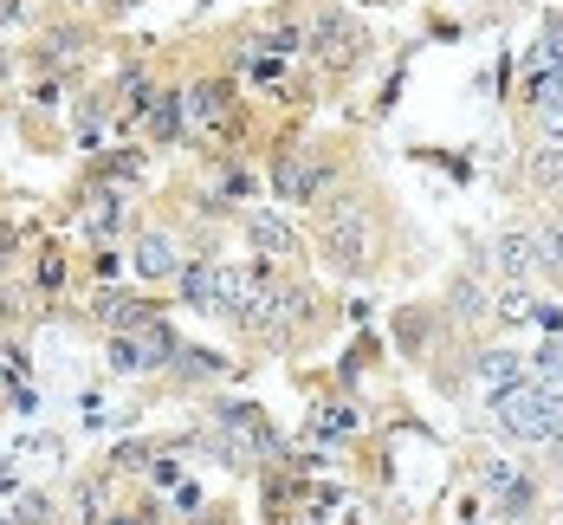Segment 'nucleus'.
Returning <instances> with one entry per match:
<instances>
[{"label": "nucleus", "mask_w": 563, "mask_h": 525, "mask_svg": "<svg viewBox=\"0 0 563 525\" xmlns=\"http://www.w3.org/2000/svg\"><path fill=\"white\" fill-rule=\"evenodd\" d=\"M130 273H136L143 286H169L175 273H181V253H175V233H169V228H143V233H136V253H130Z\"/></svg>", "instance_id": "obj_9"}, {"label": "nucleus", "mask_w": 563, "mask_h": 525, "mask_svg": "<svg viewBox=\"0 0 563 525\" xmlns=\"http://www.w3.org/2000/svg\"><path fill=\"white\" fill-rule=\"evenodd\" d=\"M150 486H163V493H169V486H181V461L156 455V461H150Z\"/></svg>", "instance_id": "obj_31"}, {"label": "nucleus", "mask_w": 563, "mask_h": 525, "mask_svg": "<svg viewBox=\"0 0 563 525\" xmlns=\"http://www.w3.org/2000/svg\"><path fill=\"white\" fill-rule=\"evenodd\" d=\"M558 493H563V473H558Z\"/></svg>", "instance_id": "obj_38"}, {"label": "nucleus", "mask_w": 563, "mask_h": 525, "mask_svg": "<svg viewBox=\"0 0 563 525\" xmlns=\"http://www.w3.org/2000/svg\"><path fill=\"white\" fill-rule=\"evenodd\" d=\"M175 298H181L188 311L214 318V260H181V273H175Z\"/></svg>", "instance_id": "obj_17"}, {"label": "nucleus", "mask_w": 563, "mask_h": 525, "mask_svg": "<svg viewBox=\"0 0 563 525\" xmlns=\"http://www.w3.org/2000/svg\"><path fill=\"white\" fill-rule=\"evenodd\" d=\"M13 519H20V525H53L58 519V500H53V493H40V486H26V493L13 500Z\"/></svg>", "instance_id": "obj_24"}, {"label": "nucleus", "mask_w": 563, "mask_h": 525, "mask_svg": "<svg viewBox=\"0 0 563 525\" xmlns=\"http://www.w3.org/2000/svg\"><path fill=\"white\" fill-rule=\"evenodd\" d=\"M525 182H531V188L563 215V143H538L531 163H525Z\"/></svg>", "instance_id": "obj_16"}, {"label": "nucleus", "mask_w": 563, "mask_h": 525, "mask_svg": "<svg viewBox=\"0 0 563 525\" xmlns=\"http://www.w3.org/2000/svg\"><path fill=\"white\" fill-rule=\"evenodd\" d=\"M311 435H331V441H343V435H363V408L331 403L324 415H318V428H311Z\"/></svg>", "instance_id": "obj_25"}, {"label": "nucleus", "mask_w": 563, "mask_h": 525, "mask_svg": "<svg viewBox=\"0 0 563 525\" xmlns=\"http://www.w3.org/2000/svg\"><path fill=\"white\" fill-rule=\"evenodd\" d=\"M181 105H188V130H233V111H240V91H233V78H195L188 91H181Z\"/></svg>", "instance_id": "obj_7"}, {"label": "nucleus", "mask_w": 563, "mask_h": 525, "mask_svg": "<svg viewBox=\"0 0 563 525\" xmlns=\"http://www.w3.org/2000/svg\"><path fill=\"white\" fill-rule=\"evenodd\" d=\"M26 286L40 292L46 305H53L58 292L71 286V260H65V247H53V240H46V247H33V266H26Z\"/></svg>", "instance_id": "obj_14"}, {"label": "nucleus", "mask_w": 563, "mask_h": 525, "mask_svg": "<svg viewBox=\"0 0 563 525\" xmlns=\"http://www.w3.org/2000/svg\"><path fill=\"white\" fill-rule=\"evenodd\" d=\"M104 363H111V376H150L143 338H117V331H104Z\"/></svg>", "instance_id": "obj_22"}, {"label": "nucleus", "mask_w": 563, "mask_h": 525, "mask_svg": "<svg viewBox=\"0 0 563 525\" xmlns=\"http://www.w3.org/2000/svg\"><path fill=\"white\" fill-rule=\"evenodd\" d=\"M111 123H117L111 98H78V111H71V136H78V150H98Z\"/></svg>", "instance_id": "obj_20"}, {"label": "nucleus", "mask_w": 563, "mask_h": 525, "mask_svg": "<svg viewBox=\"0 0 563 525\" xmlns=\"http://www.w3.org/2000/svg\"><path fill=\"white\" fill-rule=\"evenodd\" d=\"M71 506H78V525H104V519H111V467H91V473H78V486H71Z\"/></svg>", "instance_id": "obj_15"}, {"label": "nucleus", "mask_w": 563, "mask_h": 525, "mask_svg": "<svg viewBox=\"0 0 563 525\" xmlns=\"http://www.w3.org/2000/svg\"><path fill=\"white\" fill-rule=\"evenodd\" d=\"M493 273L506 286H538V240H531V221L525 228H499L493 240Z\"/></svg>", "instance_id": "obj_8"}, {"label": "nucleus", "mask_w": 563, "mask_h": 525, "mask_svg": "<svg viewBox=\"0 0 563 525\" xmlns=\"http://www.w3.org/2000/svg\"><path fill=\"white\" fill-rule=\"evenodd\" d=\"M473 376H479L493 396H499V390H518V383H531V376H525V357H518L511 344H479L473 350Z\"/></svg>", "instance_id": "obj_12"}, {"label": "nucleus", "mask_w": 563, "mask_h": 525, "mask_svg": "<svg viewBox=\"0 0 563 525\" xmlns=\"http://www.w3.org/2000/svg\"><path fill=\"white\" fill-rule=\"evenodd\" d=\"M544 415H551V403L538 396V383H518V390L493 396V428L518 448H544Z\"/></svg>", "instance_id": "obj_5"}, {"label": "nucleus", "mask_w": 563, "mask_h": 525, "mask_svg": "<svg viewBox=\"0 0 563 525\" xmlns=\"http://www.w3.org/2000/svg\"><path fill=\"white\" fill-rule=\"evenodd\" d=\"M448 331V311H434V305H401L395 311V344L408 350V357H428V344Z\"/></svg>", "instance_id": "obj_11"}, {"label": "nucleus", "mask_w": 563, "mask_h": 525, "mask_svg": "<svg viewBox=\"0 0 563 525\" xmlns=\"http://www.w3.org/2000/svg\"><path fill=\"white\" fill-rule=\"evenodd\" d=\"M531 318H538V325H544V331H551V338H558V331H563V311H558V305H538V311H531Z\"/></svg>", "instance_id": "obj_35"}, {"label": "nucleus", "mask_w": 563, "mask_h": 525, "mask_svg": "<svg viewBox=\"0 0 563 525\" xmlns=\"http://www.w3.org/2000/svg\"><path fill=\"white\" fill-rule=\"evenodd\" d=\"M448 325H493V292L479 273H460L448 286Z\"/></svg>", "instance_id": "obj_13"}, {"label": "nucleus", "mask_w": 563, "mask_h": 525, "mask_svg": "<svg viewBox=\"0 0 563 525\" xmlns=\"http://www.w3.org/2000/svg\"><path fill=\"white\" fill-rule=\"evenodd\" d=\"M156 455H163V448H156L150 435H136V441H117L111 455H104V467H111V473H117V467H150Z\"/></svg>", "instance_id": "obj_26"}, {"label": "nucleus", "mask_w": 563, "mask_h": 525, "mask_svg": "<svg viewBox=\"0 0 563 525\" xmlns=\"http://www.w3.org/2000/svg\"><path fill=\"white\" fill-rule=\"evenodd\" d=\"M13 72H20V65H13V46H7V40H0V85H7V78H13Z\"/></svg>", "instance_id": "obj_36"}, {"label": "nucleus", "mask_w": 563, "mask_h": 525, "mask_svg": "<svg viewBox=\"0 0 563 525\" xmlns=\"http://www.w3.org/2000/svg\"><path fill=\"white\" fill-rule=\"evenodd\" d=\"M240 240L253 247V260H273V266H285V260H298V253H305L298 221L279 215V208H246V215H240Z\"/></svg>", "instance_id": "obj_6"}, {"label": "nucleus", "mask_w": 563, "mask_h": 525, "mask_svg": "<svg viewBox=\"0 0 563 525\" xmlns=\"http://www.w3.org/2000/svg\"><path fill=\"white\" fill-rule=\"evenodd\" d=\"M7 26H26V7H20V0H0V33H7Z\"/></svg>", "instance_id": "obj_34"}, {"label": "nucleus", "mask_w": 563, "mask_h": 525, "mask_svg": "<svg viewBox=\"0 0 563 525\" xmlns=\"http://www.w3.org/2000/svg\"><path fill=\"white\" fill-rule=\"evenodd\" d=\"M221 188H227V195H253V175L240 169V163H227V169H221Z\"/></svg>", "instance_id": "obj_32"}, {"label": "nucleus", "mask_w": 563, "mask_h": 525, "mask_svg": "<svg viewBox=\"0 0 563 525\" xmlns=\"http://www.w3.org/2000/svg\"><path fill=\"white\" fill-rule=\"evenodd\" d=\"M486 500L499 506V519L531 525L538 506H544V486H538V473H531L525 461H493L486 467Z\"/></svg>", "instance_id": "obj_4"}, {"label": "nucleus", "mask_w": 563, "mask_h": 525, "mask_svg": "<svg viewBox=\"0 0 563 525\" xmlns=\"http://www.w3.org/2000/svg\"><path fill=\"white\" fill-rule=\"evenodd\" d=\"M130 298H136V292H123V286H98L91 298H85V311H91L98 325H111V318L123 311V305H130Z\"/></svg>", "instance_id": "obj_27"}, {"label": "nucleus", "mask_w": 563, "mask_h": 525, "mask_svg": "<svg viewBox=\"0 0 563 525\" xmlns=\"http://www.w3.org/2000/svg\"><path fill=\"white\" fill-rule=\"evenodd\" d=\"M175 376H181V383H221V376H233V370H227L221 350H195V344H181V357H175Z\"/></svg>", "instance_id": "obj_21"}, {"label": "nucleus", "mask_w": 563, "mask_h": 525, "mask_svg": "<svg viewBox=\"0 0 563 525\" xmlns=\"http://www.w3.org/2000/svg\"><path fill=\"white\" fill-rule=\"evenodd\" d=\"M91 46V26H40V40H33V53H26V65L46 78V72H65L71 58Z\"/></svg>", "instance_id": "obj_10"}, {"label": "nucleus", "mask_w": 563, "mask_h": 525, "mask_svg": "<svg viewBox=\"0 0 563 525\" xmlns=\"http://www.w3.org/2000/svg\"><path fill=\"white\" fill-rule=\"evenodd\" d=\"M240 72H246L253 85H273V78H285V58L279 53H246L240 58Z\"/></svg>", "instance_id": "obj_28"}, {"label": "nucleus", "mask_w": 563, "mask_h": 525, "mask_svg": "<svg viewBox=\"0 0 563 525\" xmlns=\"http://www.w3.org/2000/svg\"><path fill=\"white\" fill-rule=\"evenodd\" d=\"M240 331L253 338L260 350H298L311 344L318 331H324V298L305 286V280H273V286L253 298V311L240 318Z\"/></svg>", "instance_id": "obj_2"}, {"label": "nucleus", "mask_w": 563, "mask_h": 525, "mask_svg": "<svg viewBox=\"0 0 563 525\" xmlns=\"http://www.w3.org/2000/svg\"><path fill=\"white\" fill-rule=\"evenodd\" d=\"M531 240H538V280L544 286H563V215L558 208L544 221H531Z\"/></svg>", "instance_id": "obj_19"}, {"label": "nucleus", "mask_w": 563, "mask_h": 525, "mask_svg": "<svg viewBox=\"0 0 563 525\" xmlns=\"http://www.w3.org/2000/svg\"><path fill=\"white\" fill-rule=\"evenodd\" d=\"M201 506H208V500H201V486H188V480H181V486H175V513H201Z\"/></svg>", "instance_id": "obj_33"}, {"label": "nucleus", "mask_w": 563, "mask_h": 525, "mask_svg": "<svg viewBox=\"0 0 563 525\" xmlns=\"http://www.w3.org/2000/svg\"><path fill=\"white\" fill-rule=\"evenodd\" d=\"M538 130H544V143H563V98L538 105Z\"/></svg>", "instance_id": "obj_30"}, {"label": "nucleus", "mask_w": 563, "mask_h": 525, "mask_svg": "<svg viewBox=\"0 0 563 525\" xmlns=\"http://www.w3.org/2000/svg\"><path fill=\"white\" fill-rule=\"evenodd\" d=\"M123 273H130V260H123V253H111V247H98V253H91V280H98V286H117Z\"/></svg>", "instance_id": "obj_29"}, {"label": "nucleus", "mask_w": 563, "mask_h": 525, "mask_svg": "<svg viewBox=\"0 0 563 525\" xmlns=\"http://www.w3.org/2000/svg\"><path fill=\"white\" fill-rule=\"evenodd\" d=\"M0 525H20V519H13V513H0Z\"/></svg>", "instance_id": "obj_37"}, {"label": "nucleus", "mask_w": 563, "mask_h": 525, "mask_svg": "<svg viewBox=\"0 0 563 525\" xmlns=\"http://www.w3.org/2000/svg\"><path fill=\"white\" fill-rule=\"evenodd\" d=\"M363 46H369V33L356 26V13H343L331 0H318V13L305 20V53L318 58L331 78H343L350 65H363Z\"/></svg>", "instance_id": "obj_3"}, {"label": "nucleus", "mask_w": 563, "mask_h": 525, "mask_svg": "<svg viewBox=\"0 0 563 525\" xmlns=\"http://www.w3.org/2000/svg\"><path fill=\"white\" fill-rule=\"evenodd\" d=\"M143 123H150V143H181V136H188V105H181V91L163 85Z\"/></svg>", "instance_id": "obj_18"}, {"label": "nucleus", "mask_w": 563, "mask_h": 525, "mask_svg": "<svg viewBox=\"0 0 563 525\" xmlns=\"http://www.w3.org/2000/svg\"><path fill=\"white\" fill-rule=\"evenodd\" d=\"M143 357H150V370H175V357H181V338H175L169 318H156V325L143 331Z\"/></svg>", "instance_id": "obj_23"}, {"label": "nucleus", "mask_w": 563, "mask_h": 525, "mask_svg": "<svg viewBox=\"0 0 563 525\" xmlns=\"http://www.w3.org/2000/svg\"><path fill=\"white\" fill-rule=\"evenodd\" d=\"M311 240H318V253L350 273V280H369V273H383V221L363 208V195L343 182L331 201H318V221H311Z\"/></svg>", "instance_id": "obj_1"}]
</instances>
